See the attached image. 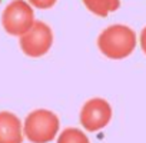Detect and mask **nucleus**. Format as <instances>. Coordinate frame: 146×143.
<instances>
[{
  "instance_id": "1",
  "label": "nucleus",
  "mask_w": 146,
  "mask_h": 143,
  "mask_svg": "<svg viewBox=\"0 0 146 143\" xmlns=\"http://www.w3.org/2000/svg\"><path fill=\"white\" fill-rule=\"evenodd\" d=\"M139 39L132 27L126 24H110L105 27L96 40L99 52L112 60H122L129 57L136 46Z\"/></svg>"
},
{
  "instance_id": "2",
  "label": "nucleus",
  "mask_w": 146,
  "mask_h": 143,
  "mask_svg": "<svg viewBox=\"0 0 146 143\" xmlns=\"http://www.w3.org/2000/svg\"><path fill=\"white\" fill-rule=\"evenodd\" d=\"M23 133L30 143H50L60 133V119L49 109H35L23 120Z\"/></svg>"
},
{
  "instance_id": "3",
  "label": "nucleus",
  "mask_w": 146,
  "mask_h": 143,
  "mask_svg": "<svg viewBox=\"0 0 146 143\" xmlns=\"http://www.w3.org/2000/svg\"><path fill=\"white\" fill-rule=\"evenodd\" d=\"M35 12L26 0H12L2 13V26L10 36L22 37L35 24Z\"/></svg>"
},
{
  "instance_id": "4",
  "label": "nucleus",
  "mask_w": 146,
  "mask_h": 143,
  "mask_svg": "<svg viewBox=\"0 0 146 143\" xmlns=\"http://www.w3.org/2000/svg\"><path fill=\"white\" fill-rule=\"evenodd\" d=\"M113 117L112 105L103 97H90L79 112V123L85 132L96 133L105 129Z\"/></svg>"
},
{
  "instance_id": "5",
  "label": "nucleus",
  "mask_w": 146,
  "mask_h": 143,
  "mask_svg": "<svg viewBox=\"0 0 146 143\" xmlns=\"http://www.w3.org/2000/svg\"><path fill=\"white\" fill-rule=\"evenodd\" d=\"M53 40L54 36L52 27L42 20H36L32 29L19 37V46L26 56L36 59L44 56L52 49Z\"/></svg>"
},
{
  "instance_id": "6",
  "label": "nucleus",
  "mask_w": 146,
  "mask_h": 143,
  "mask_svg": "<svg viewBox=\"0 0 146 143\" xmlns=\"http://www.w3.org/2000/svg\"><path fill=\"white\" fill-rule=\"evenodd\" d=\"M23 123L17 115L9 110L0 112V143H23Z\"/></svg>"
},
{
  "instance_id": "7",
  "label": "nucleus",
  "mask_w": 146,
  "mask_h": 143,
  "mask_svg": "<svg viewBox=\"0 0 146 143\" xmlns=\"http://www.w3.org/2000/svg\"><path fill=\"white\" fill-rule=\"evenodd\" d=\"M85 7L98 17H106L120 7V0H82Z\"/></svg>"
},
{
  "instance_id": "8",
  "label": "nucleus",
  "mask_w": 146,
  "mask_h": 143,
  "mask_svg": "<svg viewBox=\"0 0 146 143\" xmlns=\"http://www.w3.org/2000/svg\"><path fill=\"white\" fill-rule=\"evenodd\" d=\"M56 143H90V140L85 130L79 127H66L59 133Z\"/></svg>"
},
{
  "instance_id": "9",
  "label": "nucleus",
  "mask_w": 146,
  "mask_h": 143,
  "mask_svg": "<svg viewBox=\"0 0 146 143\" xmlns=\"http://www.w3.org/2000/svg\"><path fill=\"white\" fill-rule=\"evenodd\" d=\"M30 3V6L36 7V9H42V10H46V9H52L57 0H27Z\"/></svg>"
},
{
  "instance_id": "10",
  "label": "nucleus",
  "mask_w": 146,
  "mask_h": 143,
  "mask_svg": "<svg viewBox=\"0 0 146 143\" xmlns=\"http://www.w3.org/2000/svg\"><path fill=\"white\" fill-rule=\"evenodd\" d=\"M139 44H140V49H142L143 54L146 56V26L142 29V32L139 34Z\"/></svg>"
},
{
  "instance_id": "11",
  "label": "nucleus",
  "mask_w": 146,
  "mask_h": 143,
  "mask_svg": "<svg viewBox=\"0 0 146 143\" xmlns=\"http://www.w3.org/2000/svg\"><path fill=\"white\" fill-rule=\"evenodd\" d=\"M2 2H3V0H0V3H2Z\"/></svg>"
}]
</instances>
